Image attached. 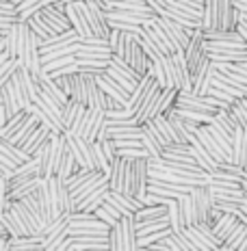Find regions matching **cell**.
Masks as SVG:
<instances>
[{"instance_id":"obj_1","label":"cell","mask_w":247,"mask_h":251,"mask_svg":"<svg viewBox=\"0 0 247 251\" xmlns=\"http://www.w3.org/2000/svg\"><path fill=\"white\" fill-rule=\"evenodd\" d=\"M20 28V48H18V59L28 72L39 76L44 72V61H41V39L37 33L28 26V22H18Z\"/></svg>"},{"instance_id":"obj_2","label":"cell","mask_w":247,"mask_h":251,"mask_svg":"<svg viewBox=\"0 0 247 251\" xmlns=\"http://www.w3.org/2000/svg\"><path fill=\"white\" fill-rule=\"evenodd\" d=\"M7 87H9V91L15 96V100L22 104V108H28L41 91L37 76H35L33 72H28L26 67H22V65H20V70L11 76V80L7 82Z\"/></svg>"},{"instance_id":"obj_3","label":"cell","mask_w":247,"mask_h":251,"mask_svg":"<svg viewBox=\"0 0 247 251\" xmlns=\"http://www.w3.org/2000/svg\"><path fill=\"white\" fill-rule=\"evenodd\" d=\"M191 200L193 206H195V214H197V223L206 221L213 223V212H215V203H217V197H215L213 188L208 184H197L191 188Z\"/></svg>"},{"instance_id":"obj_4","label":"cell","mask_w":247,"mask_h":251,"mask_svg":"<svg viewBox=\"0 0 247 251\" xmlns=\"http://www.w3.org/2000/svg\"><path fill=\"white\" fill-rule=\"evenodd\" d=\"M143 28H145V33L150 35V39L161 48L163 54H173V52L178 50L176 46H173V41H171V37H169V33H167L165 24H163L161 15H154V18H152L150 22H145V24H143Z\"/></svg>"},{"instance_id":"obj_5","label":"cell","mask_w":247,"mask_h":251,"mask_svg":"<svg viewBox=\"0 0 247 251\" xmlns=\"http://www.w3.org/2000/svg\"><path fill=\"white\" fill-rule=\"evenodd\" d=\"M185 56L189 61V67L191 72L195 74V70L204 63V59L208 56V48H206V37H204V30L202 28H195L191 35V41L185 48Z\"/></svg>"},{"instance_id":"obj_6","label":"cell","mask_w":247,"mask_h":251,"mask_svg":"<svg viewBox=\"0 0 247 251\" xmlns=\"http://www.w3.org/2000/svg\"><path fill=\"white\" fill-rule=\"evenodd\" d=\"M215 74H217V67H215V61L206 56L204 63L195 70V74H193V93H197V96H206V93L213 89V80H215Z\"/></svg>"},{"instance_id":"obj_7","label":"cell","mask_w":247,"mask_h":251,"mask_svg":"<svg viewBox=\"0 0 247 251\" xmlns=\"http://www.w3.org/2000/svg\"><path fill=\"white\" fill-rule=\"evenodd\" d=\"M228 0H206L202 13V30H217L221 28L223 7Z\"/></svg>"},{"instance_id":"obj_8","label":"cell","mask_w":247,"mask_h":251,"mask_svg":"<svg viewBox=\"0 0 247 251\" xmlns=\"http://www.w3.org/2000/svg\"><path fill=\"white\" fill-rule=\"evenodd\" d=\"M161 20H163V24H165L167 33H169L173 46H176L178 50H185L187 46H189V41H191L193 28H187L185 24L176 22V20H171V18H165V15H161Z\"/></svg>"},{"instance_id":"obj_9","label":"cell","mask_w":247,"mask_h":251,"mask_svg":"<svg viewBox=\"0 0 247 251\" xmlns=\"http://www.w3.org/2000/svg\"><path fill=\"white\" fill-rule=\"evenodd\" d=\"M117 226H119V232H122V249L135 251L137 249V238H139L137 217L135 214H126V217H122V221H119Z\"/></svg>"},{"instance_id":"obj_10","label":"cell","mask_w":247,"mask_h":251,"mask_svg":"<svg viewBox=\"0 0 247 251\" xmlns=\"http://www.w3.org/2000/svg\"><path fill=\"white\" fill-rule=\"evenodd\" d=\"M20 111H24L22 104L15 100V96L9 91L7 85H0V126H4L13 115H18Z\"/></svg>"},{"instance_id":"obj_11","label":"cell","mask_w":247,"mask_h":251,"mask_svg":"<svg viewBox=\"0 0 247 251\" xmlns=\"http://www.w3.org/2000/svg\"><path fill=\"white\" fill-rule=\"evenodd\" d=\"M128 163H130V158H128V156H122V154H117L113 158V163H111V176H109L111 191L124 193V186H126V169H128Z\"/></svg>"},{"instance_id":"obj_12","label":"cell","mask_w":247,"mask_h":251,"mask_svg":"<svg viewBox=\"0 0 247 251\" xmlns=\"http://www.w3.org/2000/svg\"><path fill=\"white\" fill-rule=\"evenodd\" d=\"M195 134H197V139L204 143V148H206L210 154H213L215 158L219 160V163H225V160H230V154L221 148V145L217 143V139H215V137H213V132L208 130V124H202V126H199Z\"/></svg>"},{"instance_id":"obj_13","label":"cell","mask_w":247,"mask_h":251,"mask_svg":"<svg viewBox=\"0 0 247 251\" xmlns=\"http://www.w3.org/2000/svg\"><path fill=\"white\" fill-rule=\"evenodd\" d=\"M37 80H39V87H41V91H46L48 96H52L56 102L61 104V106H65L67 102H70V96H67L65 91H63V87L56 82V78H52L50 72H41V74L37 76Z\"/></svg>"},{"instance_id":"obj_14","label":"cell","mask_w":247,"mask_h":251,"mask_svg":"<svg viewBox=\"0 0 247 251\" xmlns=\"http://www.w3.org/2000/svg\"><path fill=\"white\" fill-rule=\"evenodd\" d=\"M191 151H193V156H195V160H197V165H202L204 169L208 171V174H213V171H217L219 169V160L215 158L210 151L204 148V143L197 139V134H193V139H191Z\"/></svg>"},{"instance_id":"obj_15","label":"cell","mask_w":247,"mask_h":251,"mask_svg":"<svg viewBox=\"0 0 247 251\" xmlns=\"http://www.w3.org/2000/svg\"><path fill=\"white\" fill-rule=\"evenodd\" d=\"M52 130L48 128V126H44V124H39L37 126V130L33 132V137H30L28 141H26V145H24V150L28 151L30 156H37L41 150L46 148V145L50 143V139H52Z\"/></svg>"},{"instance_id":"obj_16","label":"cell","mask_w":247,"mask_h":251,"mask_svg":"<svg viewBox=\"0 0 247 251\" xmlns=\"http://www.w3.org/2000/svg\"><path fill=\"white\" fill-rule=\"evenodd\" d=\"M239 223H241V219L236 212H221L217 219H215L213 229H215V234H217V238L223 243V240L234 232V227L239 226Z\"/></svg>"},{"instance_id":"obj_17","label":"cell","mask_w":247,"mask_h":251,"mask_svg":"<svg viewBox=\"0 0 247 251\" xmlns=\"http://www.w3.org/2000/svg\"><path fill=\"white\" fill-rule=\"evenodd\" d=\"M76 41H82V37L76 33L74 28H70V30H63V33H56V35H52V37L44 39V41H41L39 48H41V54H44V52H48V50L61 48V46L76 44Z\"/></svg>"},{"instance_id":"obj_18","label":"cell","mask_w":247,"mask_h":251,"mask_svg":"<svg viewBox=\"0 0 247 251\" xmlns=\"http://www.w3.org/2000/svg\"><path fill=\"white\" fill-rule=\"evenodd\" d=\"M78 167H81V165H78L74 151H72V148L67 145V139H65V150H63V156H61V160H59V167H56V174L55 176H59L61 180L67 182L72 176L76 174Z\"/></svg>"},{"instance_id":"obj_19","label":"cell","mask_w":247,"mask_h":251,"mask_svg":"<svg viewBox=\"0 0 247 251\" xmlns=\"http://www.w3.org/2000/svg\"><path fill=\"white\" fill-rule=\"evenodd\" d=\"M78 59H113V50L111 46H102V44H85L81 41V48L76 52Z\"/></svg>"},{"instance_id":"obj_20","label":"cell","mask_w":247,"mask_h":251,"mask_svg":"<svg viewBox=\"0 0 247 251\" xmlns=\"http://www.w3.org/2000/svg\"><path fill=\"white\" fill-rule=\"evenodd\" d=\"M245 156H247V128L239 126L232 134V163L245 167Z\"/></svg>"},{"instance_id":"obj_21","label":"cell","mask_w":247,"mask_h":251,"mask_svg":"<svg viewBox=\"0 0 247 251\" xmlns=\"http://www.w3.org/2000/svg\"><path fill=\"white\" fill-rule=\"evenodd\" d=\"M109 191H111V184H104V186H100L96 188V191L91 193V195H87L85 200H82L81 203L76 206V210H85V212H96L100 206H102L104 201H107V197H109Z\"/></svg>"},{"instance_id":"obj_22","label":"cell","mask_w":247,"mask_h":251,"mask_svg":"<svg viewBox=\"0 0 247 251\" xmlns=\"http://www.w3.org/2000/svg\"><path fill=\"white\" fill-rule=\"evenodd\" d=\"M178 91H180V89H173V87L163 89V93L159 96V100H156L154 108H152V113H150V119L159 117V115H165L167 111H169L173 104H176V100H178Z\"/></svg>"},{"instance_id":"obj_23","label":"cell","mask_w":247,"mask_h":251,"mask_svg":"<svg viewBox=\"0 0 247 251\" xmlns=\"http://www.w3.org/2000/svg\"><path fill=\"white\" fill-rule=\"evenodd\" d=\"M185 232H187V236L191 238V243H193V247H195V251H219V245L215 243V240H210L197 226H189Z\"/></svg>"},{"instance_id":"obj_24","label":"cell","mask_w":247,"mask_h":251,"mask_svg":"<svg viewBox=\"0 0 247 251\" xmlns=\"http://www.w3.org/2000/svg\"><path fill=\"white\" fill-rule=\"evenodd\" d=\"M169 212H167V217H169V226L173 232H185V229L189 227V223H187V219H185V212H182V208H180V200L178 197H171L169 200Z\"/></svg>"},{"instance_id":"obj_25","label":"cell","mask_w":247,"mask_h":251,"mask_svg":"<svg viewBox=\"0 0 247 251\" xmlns=\"http://www.w3.org/2000/svg\"><path fill=\"white\" fill-rule=\"evenodd\" d=\"M245 240H247V223L241 221L239 226L234 227V232L221 243L219 251H241V247H243Z\"/></svg>"},{"instance_id":"obj_26","label":"cell","mask_w":247,"mask_h":251,"mask_svg":"<svg viewBox=\"0 0 247 251\" xmlns=\"http://www.w3.org/2000/svg\"><path fill=\"white\" fill-rule=\"evenodd\" d=\"M109 20H122V22H130V24H141L150 22L154 15L150 13H137V11H124V9H109Z\"/></svg>"},{"instance_id":"obj_27","label":"cell","mask_w":247,"mask_h":251,"mask_svg":"<svg viewBox=\"0 0 247 251\" xmlns=\"http://www.w3.org/2000/svg\"><path fill=\"white\" fill-rule=\"evenodd\" d=\"M154 80H156V78L152 76L150 72H148V74H145V76H141V78H139V82H137L135 91L130 93V108H135V111H137V106H139V104L143 102L145 93L150 91V87L154 85Z\"/></svg>"},{"instance_id":"obj_28","label":"cell","mask_w":247,"mask_h":251,"mask_svg":"<svg viewBox=\"0 0 247 251\" xmlns=\"http://www.w3.org/2000/svg\"><path fill=\"white\" fill-rule=\"evenodd\" d=\"M208 130L213 132V137L217 139V143L230 154V160H232V132H228V130H225L221 124L215 122V119L208 124Z\"/></svg>"},{"instance_id":"obj_29","label":"cell","mask_w":247,"mask_h":251,"mask_svg":"<svg viewBox=\"0 0 247 251\" xmlns=\"http://www.w3.org/2000/svg\"><path fill=\"white\" fill-rule=\"evenodd\" d=\"M169 212V206L167 203H154V206H141L139 210L135 212L137 221H148V219H161Z\"/></svg>"},{"instance_id":"obj_30","label":"cell","mask_w":247,"mask_h":251,"mask_svg":"<svg viewBox=\"0 0 247 251\" xmlns=\"http://www.w3.org/2000/svg\"><path fill=\"white\" fill-rule=\"evenodd\" d=\"M26 117H28V111L24 108V111H20L18 115H13V117L9 119V122L4 124V126H0V139H11L13 134L18 132L20 126L24 124V119H26Z\"/></svg>"},{"instance_id":"obj_31","label":"cell","mask_w":247,"mask_h":251,"mask_svg":"<svg viewBox=\"0 0 247 251\" xmlns=\"http://www.w3.org/2000/svg\"><path fill=\"white\" fill-rule=\"evenodd\" d=\"M215 122L217 124H221L228 132H232L234 134V130L239 128V119H236V115L232 113V106H228V108H219L217 115H215Z\"/></svg>"},{"instance_id":"obj_32","label":"cell","mask_w":247,"mask_h":251,"mask_svg":"<svg viewBox=\"0 0 247 251\" xmlns=\"http://www.w3.org/2000/svg\"><path fill=\"white\" fill-rule=\"evenodd\" d=\"M163 158L169 165H197L195 156L191 151H171V150H163Z\"/></svg>"},{"instance_id":"obj_33","label":"cell","mask_w":247,"mask_h":251,"mask_svg":"<svg viewBox=\"0 0 247 251\" xmlns=\"http://www.w3.org/2000/svg\"><path fill=\"white\" fill-rule=\"evenodd\" d=\"M28 26L39 35L41 39H48V37H52V35H56L55 30L48 26V22L44 20V15H41V13H35L33 18H28Z\"/></svg>"},{"instance_id":"obj_34","label":"cell","mask_w":247,"mask_h":251,"mask_svg":"<svg viewBox=\"0 0 247 251\" xmlns=\"http://www.w3.org/2000/svg\"><path fill=\"white\" fill-rule=\"evenodd\" d=\"M165 56H161V59H152V63H150V74L156 78V82H159L163 89L169 87L167 85V72H165Z\"/></svg>"},{"instance_id":"obj_35","label":"cell","mask_w":247,"mask_h":251,"mask_svg":"<svg viewBox=\"0 0 247 251\" xmlns=\"http://www.w3.org/2000/svg\"><path fill=\"white\" fill-rule=\"evenodd\" d=\"M107 72H109V76H111L115 82H119V85L126 89V91H130V93L135 91V87H137V82H139V80H133L130 76H126L124 72H119L117 67H113V65H109V70H107Z\"/></svg>"},{"instance_id":"obj_36","label":"cell","mask_w":247,"mask_h":251,"mask_svg":"<svg viewBox=\"0 0 247 251\" xmlns=\"http://www.w3.org/2000/svg\"><path fill=\"white\" fill-rule=\"evenodd\" d=\"M178 200H180V208H182V212H185L187 223H189V226H195V223H197V214H195V206H193L191 195L185 193V195H180Z\"/></svg>"},{"instance_id":"obj_37","label":"cell","mask_w":247,"mask_h":251,"mask_svg":"<svg viewBox=\"0 0 247 251\" xmlns=\"http://www.w3.org/2000/svg\"><path fill=\"white\" fill-rule=\"evenodd\" d=\"M165 72H167V85L173 89H180V76H178V67L173 61V54L165 56Z\"/></svg>"},{"instance_id":"obj_38","label":"cell","mask_w":247,"mask_h":251,"mask_svg":"<svg viewBox=\"0 0 247 251\" xmlns=\"http://www.w3.org/2000/svg\"><path fill=\"white\" fill-rule=\"evenodd\" d=\"M20 65H22L20 59H9L7 63H2V65H0V85H7V82L11 80V76L20 70Z\"/></svg>"},{"instance_id":"obj_39","label":"cell","mask_w":247,"mask_h":251,"mask_svg":"<svg viewBox=\"0 0 247 251\" xmlns=\"http://www.w3.org/2000/svg\"><path fill=\"white\" fill-rule=\"evenodd\" d=\"M141 141H143V148L150 151V156H163V145L152 137L145 128H143V132H141Z\"/></svg>"},{"instance_id":"obj_40","label":"cell","mask_w":247,"mask_h":251,"mask_svg":"<svg viewBox=\"0 0 247 251\" xmlns=\"http://www.w3.org/2000/svg\"><path fill=\"white\" fill-rule=\"evenodd\" d=\"M72 63H78L76 54H67V56H59V59H52L48 63H44V70L55 72V70H61V67H65V65H72Z\"/></svg>"},{"instance_id":"obj_41","label":"cell","mask_w":247,"mask_h":251,"mask_svg":"<svg viewBox=\"0 0 247 251\" xmlns=\"http://www.w3.org/2000/svg\"><path fill=\"white\" fill-rule=\"evenodd\" d=\"M232 113L236 115V119H239V124L243 126V128H247V104L243 98H239L234 104H232Z\"/></svg>"},{"instance_id":"obj_42","label":"cell","mask_w":247,"mask_h":251,"mask_svg":"<svg viewBox=\"0 0 247 251\" xmlns=\"http://www.w3.org/2000/svg\"><path fill=\"white\" fill-rule=\"evenodd\" d=\"M109 249H122V232L119 226H113L109 232Z\"/></svg>"},{"instance_id":"obj_43","label":"cell","mask_w":247,"mask_h":251,"mask_svg":"<svg viewBox=\"0 0 247 251\" xmlns=\"http://www.w3.org/2000/svg\"><path fill=\"white\" fill-rule=\"evenodd\" d=\"M215 206L219 208L221 212H239L241 210V206L243 203H236V201H223V200H217V203Z\"/></svg>"},{"instance_id":"obj_44","label":"cell","mask_w":247,"mask_h":251,"mask_svg":"<svg viewBox=\"0 0 247 251\" xmlns=\"http://www.w3.org/2000/svg\"><path fill=\"white\" fill-rule=\"evenodd\" d=\"M81 65H91V67H109L111 61L109 59H78Z\"/></svg>"},{"instance_id":"obj_45","label":"cell","mask_w":247,"mask_h":251,"mask_svg":"<svg viewBox=\"0 0 247 251\" xmlns=\"http://www.w3.org/2000/svg\"><path fill=\"white\" fill-rule=\"evenodd\" d=\"M72 76H74V74H67V76H59V78H56V82L63 87V91H65L67 96L72 93Z\"/></svg>"},{"instance_id":"obj_46","label":"cell","mask_w":247,"mask_h":251,"mask_svg":"<svg viewBox=\"0 0 247 251\" xmlns=\"http://www.w3.org/2000/svg\"><path fill=\"white\" fill-rule=\"evenodd\" d=\"M241 251H247V240L243 243V247H241Z\"/></svg>"},{"instance_id":"obj_47","label":"cell","mask_w":247,"mask_h":251,"mask_svg":"<svg viewBox=\"0 0 247 251\" xmlns=\"http://www.w3.org/2000/svg\"><path fill=\"white\" fill-rule=\"evenodd\" d=\"M245 171H247V156H245Z\"/></svg>"},{"instance_id":"obj_48","label":"cell","mask_w":247,"mask_h":251,"mask_svg":"<svg viewBox=\"0 0 247 251\" xmlns=\"http://www.w3.org/2000/svg\"><path fill=\"white\" fill-rule=\"evenodd\" d=\"M243 100H245V104H247V96H245V98H243Z\"/></svg>"}]
</instances>
